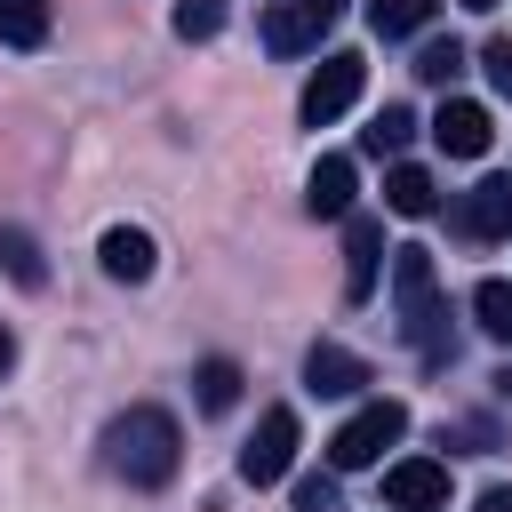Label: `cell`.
Masks as SVG:
<instances>
[{"label":"cell","instance_id":"6da1fadb","mask_svg":"<svg viewBox=\"0 0 512 512\" xmlns=\"http://www.w3.org/2000/svg\"><path fill=\"white\" fill-rule=\"evenodd\" d=\"M176 456H184V432H176V416L168 408H120L112 424H104V464L128 480V488H168L176 480Z\"/></svg>","mask_w":512,"mask_h":512},{"label":"cell","instance_id":"7a4b0ae2","mask_svg":"<svg viewBox=\"0 0 512 512\" xmlns=\"http://www.w3.org/2000/svg\"><path fill=\"white\" fill-rule=\"evenodd\" d=\"M392 304H400V336L440 368L456 360V336H448V304H440V272H432V248H392Z\"/></svg>","mask_w":512,"mask_h":512},{"label":"cell","instance_id":"3957f363","mask_svg":"<svg viewBox=\"0 0 512 512\" xmlns=\"http://www.w3.org/2000/svg\"><path fill=\"white\" fill-rule=\"evenodd\" d=\"M360 88H368V56H360V48H336V56H320V72H312V80H304V96H296L304 128H328V120H344V112L360 104Z\"/></svg>","mask_w":512,"mask_h":512},{"label":"cell","instance_id":"277c9868","mask_svg":"<svg viewBox=\"0 0 512 512\" xmlns=\"http://www.w3.org/2000/svg\"><path fill=\"white\" fill-rule=\"evenodd\" d=\"M400 432H408V408H400V400H368V408L328 440V464H336V472H368V464H384V448H392Z\"/></svg>","mask_w":512,"mask_h":512},{"label":"cell","instance_id":"5b68a950","mask_svg":"<svg viewBox=\"0 0 512 512\" xmlns=\"http://www.w3.org/2000/svg\"><path fill=\"white\" fill-rule=\"evenodd\" d=\"M288 464H296V408H264L256 432H248V448H240V480L248 488H272Z\"/></svg>","mask_w":512,"mask_h":512},{"label":"cell","instance_id":"8992f818","mask_svg":"<svg viewBox=\"0 0 512 512\" xmlns=\"http://www.w3.org/2000/svg\"><path fill=\"white\" fill-rule=\"evenodd\" d=\"M384 504H392V512H440V504H448V464L400 456V464L384 472Z\"/></svg>","mask_w":512,"mask_h":512},{"label":"cell","instance_id":"52a82bcc","mask_svg":"<svg viewBox=\"0 0 512 512\" xmlns=\"http://www.w3.org/2000/svg\"><path fill=\"white\" fill-rule=\"evenodd\" d=\"M376 264H384V224L376 216H344V304L376 296Z\"/></svg>","mask_w":512,"mask_h":512},{"label":"cell","instance_id":"ba28073f","mask_svg":"<svg viewBox=\"0 0 512 512\" xmlns=\"http://www.w3.org/2000/svg\"><path fill=\"white\" fill-rule=\"evenodd\" d=\"M264 48L272 56H304V48H320V32H328V8H312V0H280V8H264Z\"/></svg>","mask_w":512,"mask_h":512},{"label":"cell","instance_id":"9c48e42d","mask_svg":"<svg viewBox=\"0 0 512 512\" xmlns=\"http://www.w3.org/2000/svg\"><path fill=\"white\" fill-rule=\"evenodd\" d=\"M488 136H496V128H488V104H472V96H448L440 120H432V144H440L448 160H480Z\"/></svg>","mask_w":512,"mask_h":512},{"label":"cell","instance_id":"30bf717a","mask_svg":"<svg viewBox=\"0 0 512 512\" xmlns=\"http://www.w3.org/2000/svg\"><path fill=\"white\" fill-rule=\"evenodd\" d=\"M456 224L472 240H504L512 232V176H480L464 200H456Z\"/></svg>","mask_w":512,"mask_h":512},{"label":"cell","instance_id":"8fae6325","mask_svg":"<svg viewBox=\"0 0 512 512\" xmlns=\"http://www.w3.org/2000/svg\"><path fill=\"white\" fill-rule=\"evenodd\" d=\"M304 384H312L320 400H344V392L368 384V360L344 352V344H312V352H304Z\"/></svg>","mask_w":512,"mask_h":512},{"label":"cell","instance_id":"7c38bea8","mask_svg":"<svg viewBox=\"0 0 512 512\" xmlns=\"http://www.w3.org/2000/svg\"><path fill=\"white\" fill-rule=\"evenodd\" d=\"M352 184H360V168H352L344 152H328V160H312V176H304V208H312V216H352Z\"/></svg>","mask_w":512,"mask_h":512},{"label":"cell","instance_id":"4fadbf2b","mask_svg":"<svg viewBox=\"0 0 512 512\" xmlns=\"http://www.w3.org/2000/svg\"><path fill=\"white\" fill-rule=\"evenodd\" d=\"M96 256H104L112 280H152V264H160V248H152L144 224H112V232L96 240Z\"/></svg>","mask_w":512,"mask_h":512},{"label":"cell","instance_id":"5bb4252c","mask_svg":"<svg viewBox=\"0 0 512 512\" xmlns=\"http://www.w3.org/2000/svg\"><path fill=\"white\" fill-rule=\"evenodd\" d=\"M0 272L16 288H48V256H40V240L24 224H0Z\"/></svg>","mask_w":512,"mask_h":512},{"label":"cell","instance_id":"9a60e30c","mask_svg":"<svg viewBox=\"0 0 512 512\" xmlns=\"http://www.w3.org/2000/svg\"><path fill=\"white\" fill-rule=\"evenodd\" d=\"M384 208H392V216H432V208H440V184H432L424 168L400 160V168L384 176Z\"/></svg>","mask_w":512,"mask_h":512},{"label":"cell","instance_id":"2e32d148","mask_svg":"<svg viewBox=\"0 0 512 512\" xmlns=\"http://www.w3.org/2000/svg\"><path fill=\"white\" fill-rule=\"evenodd\" d=\"M192 400H200L208 416H224V408L240 400V360H224V352L200 360V368H192Z\"/></svg>","mask_w":512,"mask_h":512},{"label":"cell","instance_id":"e0dca14e","mask_svg":"<svg viewBox=\"0 0 512 512\" xmlns=\"http://www.w3.org/2000/svg\"><path fill=\"white\" fill-rule=\"evenodd\" d=\"M408 136H416V112L408 104H384L368 128H360V152H376V160H392V152H408Z\"/></svg>","mask_w":512,"mask_h":512},{"label":"cell","instance_id":"ac0fdd59","mask_svg":"<svg viewBox=\"0 0 512 512\" xmlns=\"http://www.w3.org/2000/svg\"><path fill=\"white\" fill-rule=\"evenodd\" d=\"M0 40L8 48H40L48 40V0H0Z\"/></svg>","mask_w":512,"mask_h":512},{"label":"cell","instance_id":"d6986e66","mask_svg":"<svg viewBox=\"0 0 512 512\" xmlns=\"http://www.w3.org/2000/svg\"><path fill=\"white\" fill-rule=\"evenodd\" d=\"M368 24H376L384 40H400V32H424V24H432V0H368Z\"/></svg>","mask_w":512,"mask_h":512},{"label":"cell","instance_id":"ffe728a7","mask_svg":"<svg viewBox=\"0 0 512 512\" xmlns=\"http://www.w3.org/2000/svg\"><path fill=\"white\" fill-rule=\"evenodd\" d=\"M472 312H480V328H488L496 344H512V280H480V288H472Z\"/></svg>","mask_w":512,"mask_h":512},{"label":"cell","instance_id":"44dd1931","mask_svg":"<svg viewBox=\"0 0 512 512\" xmlns=\"http://www.w3.org/2000/svg\"><path fill=\"white\" fill-rule=\"evenodd\" d=\"M456 72H464V48H456V40H424V48H416V80H432V88H448Z\"/></svg>","mask_w":512,"mask_h":512},{"label":"cell","instance_id":"7402d4cb","mask_svg":"<svg viewBox=\"0 0 512 512\" xmlns=\"http://www.w3.org/2000/svg\"><path fill=\"white\" fill-rule=\"evenodd\" d=\"M224 32V0H176V40H216Z\"/></svg>","mask_w":512,"mask_h":512},{"label":"cell","instance_id":"603a6c76","mask_svg":"<svg viewBox=\"0 0 512 512\" xmlns=\"http://www.w3.org/2000/svg\"><path fill=\"white\" fill-rule=\"evenodd\" d=\"M296 512H336V472H304L296 480Z\"/></svg>","mask_w":512,"mask_h":512},{"label":"cell","instance_id":"cb8c5ba5","mask_svg":"<svg viewBox=\"0 0 512 512\" xmlns=\"http://www.w3.org/2000/svg\"><path fill=\"white\" fill-rule=\"evenodd\" d=\"M480 64H488L496 96H512V40H488V48H480Z\"/></svg>","mask_w":512,"mask_h":512},{"label":"cell","instance_id":"d4e9b609","mask_svg":"<svg viewBox=\"0 0 512 512\" xmlns=\"http://www.w3.org/2000/svg\"><path fill=\"white\" fill-rule=\"evenodd\" d=\"M472 512H512V488H480V504Z\"/></svg>","mask_w":512,"mask_h":512},{"label":"cell","instance_id":"484cf974","mask_svg":"<svg viewBox=\"0 0 512 512\" xmlns=\"http://www.w3.org/2000/svg\"><path fill=\"white\" fill-rule=\"evenodd\" d=\"M8 368H16V336L0 328V376H8Z\"/></svg>","mask_w":512,"mask_h":512},{"label":"cell","instance_id":"4316f807","mask_svg":"<svg viewBox=\"0 0 512 512\" xmlns=\"http://www.w3.org/2000/svg\"><path fill=\"white\" fill-rule=\"evenodd\" d=\"M312 8H328V16H336V8H344V0H312Z\"/></svg>","mask_w":512,"mask_h":512},{"label":"cell","instance_id":"83f0119b","mask_svg":"<svg viewBox=\"0 0 512 512\" xmlns=\"http://www.w3.org/2000/svg\"><path fill=\"white\" fill-rule=\"evenodd\" d=\"M464 8H496V0H464Z\"/></svg>","mask_w":512,"mask_h":512}]
</instances>
